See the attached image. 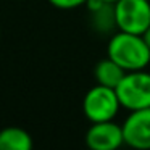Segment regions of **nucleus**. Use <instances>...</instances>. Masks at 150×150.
Returning a JSON list of instances; mask_svg holds the SVG:
<instances>
[{
    "label": "nucleus",
    "mask_w": 150,
    "mask_h": 150,
    "mask_svg": "<svg viewBox=\"0 0 150 150\" xmlns=\"http://www.w3.org/2000/svg\"><path fill=\"white\" fill-rule=\"evenodd\" d=\"M116 94L123 108L129 111L150 107V73L144 69L127 71L116 86Z\"/></svg>",
    "instance_id": "f03ea898"
},
{
    "label": "nucleus",
    "mask_w": 150,
    "mask_h": 150,
    "mask_svg": "<svg viewBox=\"0 0 150 150\" xmlns=\"http://www.w3.org/2000/svg\"><path fill=\"white\" fill-rule=\"evenodd\" d=\"M113 11L118 31L142 36L150 28L149 0H118L113 4Z\"/></svg>",
    "instance_id": "20e7f679"
},
{
    "label": "nucleus",
    "mask_w": 150,
    "mask_h": 150,
    "mask_svg": "<svg viewBox=\"0 0 150 150\" xmlns=\"http://www.w3.org/2000/svg\"><path fill=\"white\" fill-rule=\"evenodd\" d=\"M126 69L121 68L115 60H111L110 57L105 60H100V62L95 65L94 68V78L97 81V84L107 86V87H113L116 89V86L121 82V79L126 74Z\"/></svg>",
    "instance_id": "0eeeda50"
},
{
    "label": "nucleus",
    "mask_w": 150,
    "mask_h": 150,
    "mask_svg": "<svg viewBox=\"0 0 150 150\" xmlns=\"http://www.w3.org/2000/svg\"><path fill=\"white\" fill-rule=\"evenodd\" d=\"M49 4L58 10H74L87 4V0H49Z\"/></svg>",
    "instance_id": "1a4fd4ad"
},
{
    "label": "nucleus",
    "mask_w": 150,
    "mask_h": 150,
    "mask_svg": "<svg viewBox=\"0 0 150 150\" xmlns=\"http://www.w3.org/2000/svg\"><path fill=\"white\" fill-rule=\"evenodd\" d=\"M121 126L126 145L137 150H150V107L131 111Z\"/></svg>",
    "instance_id": "39448f33"
},
{
    "label": "nucleus",
    "mask_w": 150,
    "mask_h": 150,
    "mask_svg": "<svg viewBox=\"0 0 150 150\" xmlns=\"http://www.w3.org/2000/svg\"><path fill=\"white\" fill-rule=\"evenodd\" d=\"M142 36H144V39H145V42H147V45H149V47H150V28H149V29H147V31H145V33H144V34H142Z\"/></svg>",
    "instance_id": "9d476101"
},
{
    "label": "nucleus",
    "mask_w": 150,
    "mask_h": 150,
    "mask_svg": "<svg viewBox=\"0 0 150 150\" xmlns=\"http://www.w3.org/2000/svg\"><path fill=\"white\" fill-rule=\"evenodd\" d=\"M105 2H108V4H115V2H118V0H105Z\"/></svg>",
    "instance_id": "9b49d317"
},
{
    "label": "nucleus",
    "mask_w": 150,
    "mask_h": 150,
    "mask_svg": "<svg viewBox=\"0 0 150 150\" xmlns=\"http://www.w3.org/2000/svg\"><path fill=\"white\" fill-rule=\"evenodd\" d=\"M86 144L92 150H116L124 144L123 126L110 121L92 123L86 134Z\"/></svg>",
    "instance_id": "423d86ee"
},
{
    "label": "nucleus",
    "mask_w": 150,
    "mask_h": 150,
    "mask_svg": "<svg viewBox=\"0 0 150 150\" xmlns=\"http://www.w3.org/2000/svg\"><path fill=\"white\" fill-rule=\"evenodd\" d=\"M107 53L126 71L145 69L150 63V47L140 34L118 31L108 40Z\"/></svg>",
    "instance_id": "f257e3e1"
},
{
    "label": "nucleus",
    "mask_w": 150,
    "mask_h": 150,
    "mask_svg": "<svg viewBox=\"0 0 150 150\" xmlns=\"http://www.w3.org/2000/svg\"><path fill=\"white\" fill-rule=\"evenodd\" d=\"M33 137L21 127H5L0 131V150H31Z\"/></svg>",
    "instance_id": "6e6552de"
},
{
    "label": "nucleus",
    "mask_w": 150,
    "mask_h": 150,
    "mask_svg": "<svg viewBox=\"0 0 150 150\" xmlns=\"http://www.w3.org/2000/svg\"><path fill=\"white\" fill-rule=\"evenodd\" d=\"M121 103L113 87L97 84L89 89L82 98V111L91 123L110 121L120 111Z\"/></svg>",
    "instance_id": "7ed1b4c3"
}]
</instances>
